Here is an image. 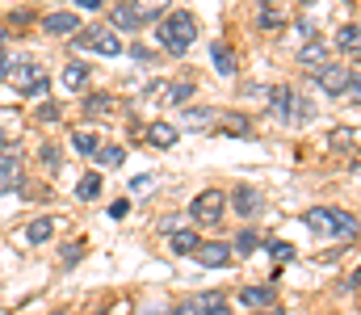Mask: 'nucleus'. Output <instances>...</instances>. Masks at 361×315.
Listing matches in <instances>:
<instances>
[{
    "instance_id": "27",
    "label": "nucleus",
    "mask_w": 361,
    "mask_h": 315,
    "mask_svg": "<svg viewBox=\"0 0 361 315\" xmlns=\"http://www.w3.org/2000/svg\"><path fill=\"white\" fill-rule=\"evenodd\" d=\"M257 244H261V240H257V231H240V235H235V244H227V248H231V252H240V257H252V252H257Z\"/></svg>"
},
{
    "instance_id": "7",
    "label": "nucleus",
    "mask_w": 361,
    "mask_h": 315,
    "mask_svg": "<svg viewBox=\"0 0 361 315\" xmlns=\"http://www.w3.org/2000/svg\"><path fill=\"white\" fill-rule=\"evenodd\" d=\"M0 185H4V190L21 185V156H17L13 147H4V152H0Z\"/></svg>"
},
{
    "instance_id": "43",
    "label": "nucleus",
    "mask_w": 361,
    "mask_h": 315,
    "mask_svg": "<svg viewBox=\"0 0 361 315\" xmlns=\"http://www.w3.org/2000/svg\"><path fill=\"white\" fill-rule=\"evenodd\" d=\"M261 315H281V307H265V311H261Z\"/></svg>"
},
{
    "instance_id": "11",
    "label": "nucleus",
    "mask_w": 361,
    "mask_h": 315,
    "mask_svg": "<svg viewBox=\"0 0 361 315\" xmlns=\"http://www.w3.org/2000/svg\"><path fill=\"white\" fill-rule=\"evenodd\" d=\"M143 135H147L152 147H177V139H180V130L173 126V122H152Z\"/></svg>"
},
{
    "instance_id": "36",
    "label": "nucleus",
    "mask_w": 361,
    "mask_h": 315,
    "mask_svg": "<svg viewBox=\"0 0 361 315\" xmlns=\"http://www.w3.org/2000/svg\"><path fill=\"white\" fill-rule=\"evenodd\" d=\"M223 130H231V135H248V118H223Z\"/></svg>"
},
{
    "instance_id": "19",
    "label": "nucleus",
    "mask_w": 361,
    "mask_h": 315,
    "mask_svg": "<svg viewBox=\"0 0 361 315\" xmlns=\"http://www.w3.org/2000/svg\"><path fill=\"white\" fill-rule=\"evenodd\" d=\"M214 122H219V109H185V126H193V130H206Z\"/></svg>"
},
{
    "instance_id": "32",
    "label": "nucleus",
    "mask_w": 361,
    "mask_h": 315,
    "mask_svg": "<svg viewBox=\"0 0 361 315\" xmlns=\"http://www.w3.org/2000/svg\"><path fill=\"white\" fill-rule=\"evenodd\" d=\"M34 118H38V122H59V118H63V109H59L55 101H42L38 109H34Z\"/></svg>"
},
{
    "instance_id": "37",
    "label": "nucleus",
    "mask_w": 361,
    "mask_h": 315,
    "mask_svg": "<svg viewBox=\"0 0 361 315\" xmlns=\"http://www.w3.org/2000/svg\"><path fill=\"white\" fill-rule=\"evenodd\" d=\"M126 214H130V202H126V198H118V202L109 206V218H126Z\"/></svg>"
},
{
    "instance_id": "3",
    "label": "nucleus",
    "mask_w": 361,
    "mask_h": 315,
    "mask_svg": "<svg viewBox=\"0 0 361 315\" xmlns=\"http://www.w3.org/2000/svg\"><path fill=\"white\" fill-rule=\"evenodd\" d=\"M76 47H89L97 55H122V38H118V30H109V25H89V30H80V34H76Z\"/></svg>"
},
{
    "instance_id": "16",
    "label": "nucleus",
    "mask_w": 361,
    "mask_h": 315,
    "mask_svg": "<svg viewBox=\"0 0 361 315\" xmlns=\"http://www.w3.org/2000/svg\"><path fill=\"white\" fill-rule=\"evenodd\" d=\"M63 85H68L72 93H85V89H89V68H85V63H68V68H63Z\"/></svg>"
},
{
    "instance_id": "22",
    "label": "nucleus",
    "mask_w": 361,
    "mask_h": 315,
    "mask_svg": "<svg viewBox=\"0 0 361 315\" xmlns=\"http://www.w3.org/2000/svg\"><path fill=\"white\" fill-rule=\"evenodd\" d=\"M336 47L341 51H349V55H357V47H361V30L349 21V25H341V34H336Z\"/></svg>"
},
{
    "instance_id": "38",
    "label": "nucleus",
    "mask_w": 361,
    "mask_h": 315,
    "mask_svg": "<svg viewBox=\"0 0 361 315\" xmlns=\"http://www.w3.org/2000/svg\"><path fill=\"white\" fill-rule=\"evenodd\" d=\"M152 181H156V177H135V181H130V194H147Z\"/></svg>"
},
{
    "instance_id": "39",
    "label": "nucleus",
    "mask_w": 361,
    "mask_h": 315,
    "mask_svg": "<svg viewBox=\"0 0 361 315\" xmlns=\"http://www.w3.org/2000/svg\"><path fill=\"white\" fill-rule=\"evenodd\" d=\"M38 156H42V164H47V168H55V164H59V152H55V147H42Z\"/></svg>"
},
{
    "instance_id": "4",
    "label": "nucleus",
    "mask_w": 361,
    "mask_h": 315,
    "mask_svg": "<svg viewBox=\"0 0 361 315\" xmlns=\"http://www.w3.org/2000/svg\"><path fill=\"white\" fill-rule=\"evenodd\" d=\"M223 210H227V194H223V190H202V194L189 202V214H193L197 223H219Z\"/></svg>"
},
{
    "instance_id": "25",
    "label": "nucleus",
    "mask_w": 361,
    "mask_h": 315,
    "mask_svg": "<svg viewBox=\"0 0 361 315\" xmlns=\"http://www.w3.org/2000/svg\"><path fill=\"white\" fill-rule=\"evenodd\" d=\"M72 147H76L80 156H92V152L101 147V139H97V130H72Z\"/></svg>"
},
{
    "instance_id": "42",
    "label": "nucleus",
    "mask_w": 361,
    "mask_h": 315,
    "mask_svg": "<svg viewBox=\"0 0 361 315\" xmlns=\"http://www.w3.org/2000/svg\"><path fill=\"white\" fill-rule=\"evenodd\" d=\"M4 68H8V55H4V47H0V76H4Z\"/></svg>"
},
{
    "instance_id": "29",
    "label": "nucleus",
    "mask_w": 361,
    "mask_h": 315,
    "mask_svg": "<svg viewBox=\"0 0 361 315\" xmlns=\"http://www.w3.org/2000/svg\"><path fill=\"white\" fill-rule=\"evenodd\" d=\"M47 85H51V80H47V72H42V68H34V76L25 80V89H21V93H30V97H42V93H47Z\"/></svg>"
},
{
    "instance_id": "31",
    "label": "nucleus",
    "mask_w": 361,
    "mask_h": 315,
    "mask_svg": "<svg viewBox=\"0 0 361 315\" xmlns=\"http://www.w3.org/2000/svg\"><path fill=\"white\" fill-rule=\"evenodd\" d=\"M164 97H169L173 105H185L189 97H193V85H189V80H185V85H169V89H164Z\"/></svg>"
},
{
    "instance_id": "45",
    "label": "nucleus",
    "mask_w": 361,
    "mask_h": 315,
    "mask_svg": "<svg viewBox=\"0 0 361 315\" xmlns=\"http://www.w3.org/2000/svg\"><path fill=\"white\" fill-rule=\"evenodd\" d=\"M147 315H164V311H147Z\"/></svg>"
},
{
    "instance_id": "24",
    "label": "nucleus",
    "mask_w": 361,
    "mask_h": 315,
    "mask_svg": "<svg viewBox=\"0 0 361 315\" xmlns=\"http://www.w3.org/2000/svg\"><path fill=\"white\" fill-rule=\"evenodd\" d=\"M51 231H55V223H51V218H34V223L25 227V240H30V244H47V240H51Z\"/></svg>"
},
{
    "instance_id": "15",
    "label": "nucleus",
    "mask_w": 361,
    "mask_h": 315,
    "mask_svg": "<svg viewBox=\"0 0 361 315\" xmlns=\"http://www.w3.org/2000/svg\"><path fill=\"white\" fill-rule=\"evenodd\" d=\"M34 76V63L30 59H8V68H4V80L13 85V89H25V80Z\"/></svg>"
},
{
    "instance_id": "41",
    "label": "nucleus",
    "mask_w": 361,
    "mask_h": 315,
    "mask_svg": "<svg viewBox=\"0 0 361 315\" xmlns=\"http://www.w3.org/2000/svg\"><path fill=\"white\" fill-rule=\"evenodd\" d=\"M76 4H80V8H101L105 0H76Z\"/></svg>"
},
{
    "instance_id": "30",
    "label": "nucleus",
    "mask_w": 361,
    "mask_h": 315,
    "mask_svg": "<svg viewBox=\"0 0 361 315\" xmlns=\"http://www.w3.org/2000/svg\"><path fill=\"white\" fill-rule=\"evenodd\" d=\"M311 113H315V105L307 101V97H298V93L290 97V118H298V122H307Z\"/></svg>"
},
{
    "instance_id": "1",
    "label": "nucleus",
    "mask_w": 361,
    "mask_h": 315,
    "mask_svg": "<svg viewBox=\"0 0 361 315\" xmlns=\"http://www.w3.org/2000/svg\"><path fill=\"white\" fill-rule=\"evenodd\" d=\"M156 34H160V42L173 51V55H185L189 47H193V38H197V21H193V13H173L169 8V17L156 25Z\"/></svg>"
},
{
    "instance_id": "2",
    "label": "nucleus",
    "mask_w": 361,
    "mask_h": 315,
    "mask_svg": "<svg viewBox=\"0 0 361 315\" xmlns=\"http://www.w3.org/2000/svg\"><path fill=\"white\" fill-rule=\"evenodd\" d=\"M302 223L319 235H353L357 231V218L349 210H332V206H311L302 214Z\"/></svg>"
},
{
    "instance_id": "46",
    "label": "nucleus",
    "mask_w": 361,
    "mask_h": 315,
    "mask_svg": "<svg viewBox=\"0 0 361 315\" xmlns=\"http://www.w3.org/2000/svg\"><path fill=\"white\" fill-rule=\"evenodd\" d=\"M55 315H68V311H55Z\"/></svg>"
},
{
    "instance_id": "40",
    "label": "nucleus",
    "mask_w": 361,
    "mask_h": 315,
    "mask_svg": "<svg viewBox=\"0 0 361 315\" xmlns=\"http://www.w3.org/2000/svg\"><path fill=\"white\" fill-rule=\"evenodd\" d=\"M177 315H202V307H197V303H180Z\"/></svg>"
},
{
    "instance_id": "9",
    "label": "nucleus",
    "mask_w": 361,
    "mask_h": 315,
    "mask_svg": "<svg viewBox=\"0 0 361 315\" xmlns=\"http://www.w3.org/2000/svg\"><path fill=\"white\" fill-rule=\"evenodd\" d=\"M139 25H143V17L135 13V4L118 0V4H114V13H109V30H139Z\"/></svg>"
},
{
    "instance_id": "14",
    "label": "nucleus",
    "mask_w": 361,
    "mask_h": 315,
    "mask_svg": "<svg viewBox=\"0 0 361 315\" xmlns=\"http://www.w3.org/2000/svg\"><path fill=\"white\" fill-rule=\"evenodd\" d=\"M197 244H202V235H197V231H189V227H177V231H173V240H169V248H173L177 257L197 252Z\"/></svg>"
},
{
    "instance_id": "5",
    "label": "nucleus",
    "mask_w": 361,
    "mask_h": 315,
    "mask_svg": "<svg viewBox=\"0 0 361 315\" xmlns=\"http://www.w3.org/2000/svg\"><path fill=\"white\" fill-rule=\"evenodd\" d=\"M319 89L332 93V97L349 93V97L357 101V72H345V68H319Z\"/></svg>"
},
{
    "instance_id": "18",
    "label": "nucleus",
    "mask_w": 361,
    "mask_h": 315,
    "mask_svg": "<svg viewBox=\"0 0 361 315\" xmlns=\"http://www.w3.org/2000/svg\"><path fill=\"white\" fill-rule=\"evenodd\" d=\"M85 113H89V118L114 113V97H109V93H89V97H85Z\"/></svg>"
},
{
    "instance_id": "28",
    "label": "nucleus",
    "mask_w": 361,
    "mask_h": 315,
    "mask_svg": "<svg viewBox=\"0 0 361 315\" xmlns=\"http://www.w3.org/2000/svg\"><path fill=\"white\" fill-rule=\"evenodd\" d=\"M193 303L202 307V315H227V303H223V295H197Z\"/></svg>"
},
{
    "instance_id": "10",
    "label": "nucleus",
    "mask_w": 361,
    "mask_h": 315,
    "mask_svg": "<svg viewBox=\"0 0 361 315\" xmlns=\"http://www.w3.org/2000/svg\"><path fill=\"white\" fill-rule=\"evenodd\" d=\"M76 25H80L76 13H51V17H42V34H55V38L76 34Z\"/></svg>"
},
{
    "instance_id": "26",
    "label": "nucleus",
    "mask_w": 361,
    "mask_h": 315,
    "mask_svg": "<svg viewBox=\"0 0 361 315\" xmlns=\"http://www.w3.org/2000/svg\"><path fill=\"white\" fill-rule=\"evenodd\" d=\"M169 4H173V0H135V13H139L143 21H156V13H169Z\"/></svg>"
},
{
    "instance_id": "6",
    "label": "nucleus",
    "mask_w": 361,
    "mask_h": 315,
    "mask_svg": "<svg viewBox=\"0 0 361 315\" xmlns=\"http://www.w3.org/2000/svg\"><path fill=\"white\" fill-rule=\"evenodd\" d=\"M193 257H197V261H202L206 269H223V265L231 261V248H227V244H214V240H210V244H197V252H193Z\"/></svg>"
},
{
    "instance_id": "21",
    "label": "nucleus",
    "mask_w": 361,
    "mask_h": 315,
    "mask_svg": "<svg viewBox=\"0 0 361 315\" xmlns=\"http://www.w3.org/2000/svg\"><path fill=\"white\" fill-rule=\"evenodd\" d=\"M290 97H294V89H286V85H277V89H269V105L277 118H290Z\"/></svg>"
},
{
    "instance_id": "34",
    "label": "nucleus",
    "mask_w": 361,
    "mask_h": 315,
    "mask_svg": "<svg viewBox=\"0 0 361 315\" xmlns=\"http://www.w3.org/2000/svg\"><path fill=\"white\" fill-rule=\"evenodd\" d=\"M353 143H357V130H336V135H332V147H336V152H349Z\"/></svg>"
},
{
    "instance_id": "13",
    "label": "nucleus",
    "mask_w": 361,
    "mask_h": 315,
    "mask_svg": "<svg viewBox=\"0 0 361 315\" xmlns=\"http://www.w3.org/2000/svg\"><path fill=\"white\" fill-rule=\"evenodd\" d=\"M210 63L219 68V76H235V55L227 42H210Z\"/></svg>"
},
{
    "instance_id": "35",
    "label": "nucleus",
    "mask_w": 361,
    "mask_h": 315,
    "mask_svg": "<svg viewBox=\"0 0 361 315\" xmlns=\"http://www.w3.org/2000/svg\"><path fill=\"white\" fill-rule=\"evenodd\" d=\"M257 21H261V30H281V13H273L269 4L261 8V17H257Z\"/></svg>"
},
{
    "instance_id": "17",
    "label": "nucleus",
    "mask_w": 361,
    "mask_h": 315,
    "mask_svg": "<svg viewBox=\"0 0 361 315\" xmlns=\"http://www.w3.org/2000/svg\"><path fill=\"white\" fill-rule=\"evenodd\" d=\"M92 160H97L101 168H118V164L126 160V147H114V143H101V147L92 152Z\"/></svg>"
},
{
    "instance_id": "12",
    "label": "nucleus",
    "mask_w": 361,
    "mask_h": 315,
    "mask_svg": "<svg viewBox=\"0 0 361 315\" xmlns=\"http://www.w3.org/2000/svg\"><path fill=\"white\" fill-rule=\"evenodd\" d=\"M231 206H235V214H257V210H261V194H257L252 185H235Z\"/></svg>"
},
{
    "instance_id": "33",
    "label": "nucleus",
    "mask_w": 361,
    "mask_h": 315,
    "mask_svg": "<svg viewBox=\"0 0 361 315\" xmlns=\"http://www.w3.org/2000/svg\"><path fill=\"white\" fill-rule=\"evenodd\" d=\"M269 257H273V261H277V265H286V261L294 257V248H290L286 240H273V244H269Z\"/></svg>"
},
{
    "instance_id": "44",
    "label": "nucleus",
    "mask_w": 361,
    "mask_h": 315,
    "mask_svg": "<svg viewBox=\"0 0 361 315\" xmlns=\"http://www.w3.org/2000/svg\"><path fill=\"white\" fill-rule=\"evenodd\" d=\"M4 147H8V143H4V126H0V152H4Z\"/></svg>"
},
{
    "instance_id": "20",
    "label": "nucleus",
    "mask_w": 361,
    "mask_h": 315,
    "mask_svg": "<svg viewBox=\"0 0 361 315\" xmlns=\"http://www.w3.org/2000/svg\"><path fill=\"white\" fill-rule=\"evenodd\" d=\"M76 198H80V202H92V198H101V177H97V173H85V177L76 181Z\"/></svg>"
},
{
    "instance_id": "23",
    "label": "nucleus",
    "mask_w": 361,
    "mask_h": 315,
    "mask_svg": "<svg viewBox=\"0 0 361 315\" xmlns=\"http://www.w3.org/2000/svg\"><path fill=\"white\" fill-rule=\"evenodd\" d=\"M298 63H302V68H315V72L328 68V63H324V47H319V42H307V47L298 51Z\"/></svg>"
},
{
    "instance_id": "8",
    "label": "nucleus",
    "mask_w": 361,
    "mask_h": 315,
    "mask_svg": "<svg viewBox=\"0 0 361 315\" xmlns=\"http://www.w3.org/2000/svg\"><path fill=\"white\" fill-rule=\"evenodd\" d=\"M240 303H244V307H261V311H265V307L277 303V286H244V290H240Z\"/></svg>"
}]
</instances>
